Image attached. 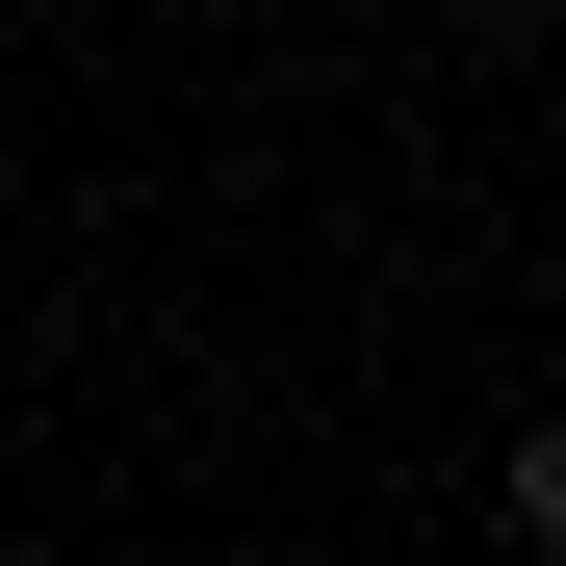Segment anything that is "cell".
Returning <instances> with one entry per match:
<instances>
[{"mask_svg": "<svg viewBox=\"0 0 566 566\" xmlns=\"http://www.w3.org/2000/svg\"><path fill=\"white\" fill-rule=\"evenodd\" d=\"M515 515H541V541H566V412H541V438H515Z\"/></svg>", "mask_w": 566, "mask_h": 566, "instance_id": "cell-1", "label": "cell"}]
</instances>
